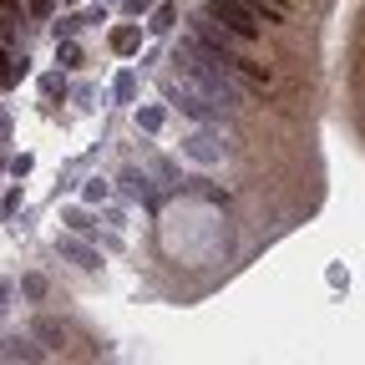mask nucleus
Listing matches in <instances>:
<instances>
[{"label": "nucleus", "instance_id": "obj_1", "mask_svg": "<svg viewBox=\"0 0 365 365\" xmlns=\"http://www.w3.org/2000/svg\"><path fill=\"white\" fill-rule=\"evenodd\" d=\"M208 16H218V26L234 41H259V11L249 0H208Z\"/></svg>", "mask_w": 365, "mask_h": 365}, {"label": "nucleus", "instance_id": "obj_2", "mask_svg": "<svg viewBox=\"0 0 365 365\" xmlns=\"http://www.w3.org/2000/svg\"><path fill=\"white\" fill-rule=\"evenodd\" d=\"M112 46H117L122 56H132L137 46H143V31H137V26H117V31H112Z\"/></svg>", "mask_w": 365, "mask_h": 365}, {"label": "nucleus", "instance_id": "obj_3", "mask_svg": "<svg viewBox=\"0 0 365 365\" xmlns=\"http://www.w3.org/2000/svg\"><path fill=\"white\" fill-rule=\"evenodd\" d=\"M122 182H127V193H132V198H143V203H153V182H148L143 173H137V168H127V173H122Z\"/></svg>", "mask_w": 365, "mask_h": 365}, {"label": "nucleus", "instance_id": "obj_4", "mask_svg": "<svg viewBox=\"0 0 365 365\" xmlns=\"http://www.w3.org/2000/svg\"><path fill=\"white\" fill-rule=\"evenodd\" d=\"M264 21H289V0H249Z\"/></svg>", "mask_w": 365, "mask_h": 365}, {"label": "nucleus", "instance_id": "obj_5", "mask_svg": "<svg viewBox=\"0 0 365 365\" xmlns=\"http://www.w3.org/2000/svg\"><path fill=\"white\" fill-rule=\"evenodd\" d=\"M61 254H66V259H76L81 269H97V264H102L97 254H91V249H81V244H61Z\"/></svg>", "mask_w": 365, "mask_h": 365}, {"label": "nucleus", "instance_id": "obj_6", "mask_svg": "<svg viewBox=\"0 0 365 365\" xmlns=\"http://www.w3.org/2000/svg\"><path fill=\"white\" fill-rule=\"evenodd\" d=\"M0 355H6V360H36L41 350H31V340H11V345L0 350Z\"/></svg>", "mask_w": 365, "mask_h": 365}, {"label": "nucleus", "instance_id": "obj_7", "mask_svg": "<svg viewBox=\"0 0 365 365\" xmlns=\"http://www.w3.org/2000/svg\"><path fill=\"white\" fill-rule=\"evenodd\" d=\"M102 198H107V182H102V178L86 182V203H102Z\"/></svg>", "mask_w": 365, "mask_h": 365}, {"label": "nucleus", "instance_id": "obj_8", "mask_svg": "<svg viewBox=\"0 0 365 365\" xmlns=\"http://www.w3.org/2000/svg\"><path fill=\"white\" fill-rule=\"evenodd\" d=\"M132 91H137V81H132V76H127V71H122V76H117V97H122V102H127V97H132Z\"/></svg>", "mask_w": 365, "mask_h": 365}, {"label": "nucleus", "instance_id": "obj_9", "mask_svg": "<svg viewBox=\"0 0 365 365\" xmlns=\"http://www.w3.org/2000/svg\"><path fill=\"white\" fill-rule=\"evenodd\" d=\"M173 16H178V11H173V6H163V11H158V21H153V31H168V26H173Z\"/></svg>", "mask_w": 365, "mask_h": 365}, {"label": "nucleus", "instance_id": "obj_10", "mask_svg": "<svg viewBox=\"0 0 365 365\" xmlns=\"http://www.w3.org/2000/svg\"><path fill=\"white\" fill-rule=\"evenodd\" d=\"M137 122H143V127H148V132H153V127H158V122H163V112H153V107H148V112H137Z\"/></svg>", "mask_w": 365, "mask_h": 365}]
</instances>
